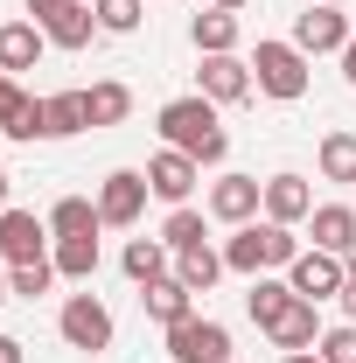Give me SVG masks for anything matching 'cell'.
<instances>
[{
	"label": "cell",
	"instance_id": "cell-35",
	"mask_svg": "<svg viewBox=\"0 0 356 363\" xmlns=\"http://www.w3.org/2000/svg\"><path fill=\"white\" fill-rule=\"evenodd\" d=\"M335 301H343V315L356 321V272H350V279H343V294H335Z\"/></svg>",
	"mask_w": 356,
	"mask_h": 363
},
{
	"label": "cell",
	"instance_id": "cell-6",
	"mask_svg": "<svg viewBox=\"0 0 356 363\" xmlns=\"http://www.w3.org/2000/svg\"><path fill=\"white\" fill-rule=\"evenodd\" d=\"M147 196H154L147 189V168H112V175L98 182V217L112 230H133L140 210H147Z\"/></svg>",
	"mask_w": 356,
	"mask_h": 363
},
{
	"label": "cell",
	"instance_id": "cell-20",
	"mask_svg": "<svg viewBox=\"0 0 356 363\" xmlns=\"http://www.w3.org/2000/svg\"><path fill=\"white\" fill-rule=\"evenodd\" d=\"M168 259H175V252H168L161 238H133V245L119 252V266H126V279H133V286H154V279H168Z\"/></svg>",
	"mask_w": 356,
	"mask_h": 363
},
{
	"label": "cell",
	"instance_id": "cell-2",
	"mask_svg": "<svg viewBox=\"0 0 356 363\" xmlns=\"http://www.w3.org/2000/svg\"><path fill=\"white\" fill-rule=\"evenodd\" d=\"M301 259V238H294V224H238L230 230V245H223V266L230 272H245V279H259V272L272 266H294Z\"/></svg>",
	"mask_w": 356,
	"mask_h": 363
},
{
	"label": "cell",
	"instance_id": "cell-25",
	"mask_svg": "<svg viewBox=\"0 0 356 363\" xmlns=\"http://www.w3.org/2000/svg\"><path fill=\"white\" fill-rule=\"evenodd\" d=\"M314 168H321V182H356V133H321Z\"/></svg>",
	"mask_w": 356,
	"mask_h": 363
},
{
	"label": "cell",
	"instance_id": "cell-17",
	"mask_svg": "<svg viewBox=\"0 0 356 363\" xmlns=\"http://www.w3.org/2000/svg\"><path fill=\"white\" fill-rule=\"evenodd\" d=\"M238 35H245V28H238V14H230V7H203V14L189 21L196 56H230V49H238Z\"/></svg>",
	"mask_w": 356,
	"mask_h": 363
},
{
	"label": "cell",
	"instance_id": "cell-19",
	"mask_svg": "<svg viewBox=\"0 0 356 363\" xmlns=\"http://www.w3.org/2000/svg\"><path fill=\"white\" fill-rule=\"evenodd\" d=\"M223 272H230V266H223L217 245H189V252H175V279L189 286V294H210Z\"/></svg>",
	"mask_w": 356,
	"mask_h": 363
},
{
	"label": "cell",
	"instance_id": "cell-37",
	"mask_svg": "<svg viewBox=\"0 0 356 363\" xmlns=\"http://www.w3.org/2000/svg\"><path fill=\"white\" fill-rule=\"evenodd\" d=\"M343 77H350V91H356V43L343 49Z\"/></svg>",
	"mask_w": 356,
	"mask_h": 363
},
{
	"label": "cell",
	"instance_id": "cell-28",
	"mask_svg": "<svg viewBox=\"0 0 356 363\" xmlns=\"http://www.w3.org/2000/svg\"><path fill=\"white\" fill-rule=\"evenodd\" d=\"M49 259H56L63 279H91V272H98V238H56Z\"/></svg>",
	"mask_w": 356,
	"mask_h": 363
},
{
	"label": "cell",
	"instance_id": "cell-11",
	"mask_svg": "<svg viewBox=\"0 0 356 363\" xmlns=\"http://www.w3.org/2000/svg\"><path fill=\"white\" fill-rule=\"evenodd\" d=\"M350 14H343V7H321V0H314L308 14H301V21H294V49H301V56H328V49H350Z\"/></svg>",
	"mask_w": 356,
	"mask_h": 363
},
{
	"label": "cell",
	"instance_id": "cell-29",
	"mask_svg": "<svg viewBox=\"0 0 356 363\" xmlns=\"http://www.w3.org/2000/svg\"><path fill=\"white\" fill-rule=\"evenodd\" d=\"M161 245H168V252L210 245V238H203V210H189V203H182V210H168V224H161Z\"/></svg>",
	"mask_w": 356,
	"mask_h": 363
},
{
	"label": "cell",
	"instance_id": "cell-41",
	"mask_svg": "<svg viewBox=\"0 0 356 363\" xmlns=\"http://www.w3.org/2000/svg\"><path fill=\"white\" fill-rule=\"evenodd\" d=\"M203 7H230V14H238V7H252V0H203Z\"/></svg>",
	"mask_w": 356,
	"mask_h": 363
},
{
	"label": "cell",
	"instance_id": "cell-21",
	"mask_svg": "<svg viewBox=\"0 0 356 363\" xmlns=\"http://www.w3.org/2000/svg\"><path fill=\"white\" fill-rule=\"evenodd\" d=\"M98 230H105V217H98V203H84V196H63L49 210V238H98Z\"/></svg>",
	"mask_w": 356,
	"mask_h": 363
},
{
	"label": "cell",
	"instance_id": "cell-33",
	"mask_svg": "<svg viewBox=\"0 0 356 363\" xmlns=\"http://www.w3.org/2000/svg\"><path fill=\"white\" fill-rule=\"evenodd\" d=\"M70 7H77V0H28V14H35L43 28H49V21H56V14H70Z\"/></svg>",
	"mask_w": 356,
	"mask_h": 363
},
{
	"label": "cell",
	"instance_id": "cell-39",
	"mask_svg": "<svg viewBox=\"0 0 356 363\" xmlns=\"http://www.w3.org/2000/svg\"><path fill=\"white\" fill-rule=\"evenodd\" d=\"M7 196H14V182H7V175H0V210H14V203H7Z\"/></svg>",
	"mask_w": 356,
	"mask_h": 363
},
{
	"label": "cell",
	"instance_id": "cell-36",
	"mask_svg": "<svg viewBox=\"0 0 356 363\" xmlns=\"http://www.w3.org/2000/svg\"><path fill=\"white\" fill-rule=\"evenodd\" d=\"M0 363H28V357H21V342H14V335H0Z\"/></svg>",
	"mask_w": 356,
	"mask_h": 363
},
{
	"label": "cell",
	"instance_id": "cell-9",
	"mask_svg": "<svg viewBox=\"0 0 356 363\" xmlns=\"http://www.w3.org/2000/svg\"><path fill=\"white\" fill-rule=\"evenodd\" d=\"M259 210H266V182L259 175H217L210 182V217H217V224H252V217H259Z\"/></svg>",
	"mask_w": 356,
	"mask_h": 363
},
{
	"label": "cell",
	"instance_id": "cell-12",
	"mask_svg": "<svg viewBox=\"0 0 356 363\" xmlns=\"http://www.w3.org/2000/svg\"><path fill=\"white\" fill-rule=\"evenodd\" d=\"M196 77H203V98H210V105H238V98H252V63H245L238 49H230V56H203Z\"/></svg>",
	"mask_w": 356,
	"mask_h": 363
},
{
	"label": "cell",
	"instance_id": "cell-18",
	"mask_svg": "<svg viewBox=\"0 0 356 363\" xmlns=\"http://www.w3.org/2000/svg\"><path fill=\"white\" fill-rule=\"evenodd\" d=\"M308 238H314V252H350L356 245V210L350 203H314Z\"/></svg>",
	"mask_w": 356,
	"mask_h": 363
},
{
	"label": "cell",
	"instance_id": "cell-38",
	"mask_svg": "<svg viewBox=\"0 0 356 363\" xmlns=\"http://www.w3.org/2000/svg\"><path fill=\"white\" fill-rule=\"evenodd\" d=\"M279 363H321V357H314V350H287Z\"/></svg>",
	"mask_w": 356,
	"mask_h": 363
},
{
	"label": "cell",
	"instance_id": "cell-30",
	"mask_svg": "<svg viewBox=\"0 0 356 363\" xmlns=\"http://www.w3.org/2000/svg\"><path fill=\"white\" fill-rule=\"evenodd\" d=\"M91 14H98L105 35H133L140 14H147V0H91Z\"/></svg>",
	"mask_w": 356,
	"mask_h": 363
},
{
	"label": "cell",
	"instance_id": "cell-14",
	"mask_svg": "<svg viewBox=\"0 0 356 363\" xmlns=\"http://www.w3.org/2000/svg\"><path fill=\"white\" fill-rule=\"evenodd\" d=\"M266 217H272V224H308V217H314L308 175H266Z\"/></svg>",
	"mask_w": 356,
	"mask_h": 363
},
{
	"label": "cell",
	"instance_id": "cell-32",
	"mask_svg": "<svg viewBox=\"0 0 356 363\" xmlns=\"http://www.w3.org/2000/svg\"><path fill=\"white\" fill-rule=\"evenodd\" d=\"M314 357H321V363H356V321H343V328H321Z\"/></svg>",
	"mask_w": 356,
	"mask_h": 363
},
{
	"label": "cell",
	"instance_id": "cell-8",
	"mask_svg": "<svg viewBox=\"0 0 356 363\" xmlns=\"http://www.w3.org/2000/svg\"><path fill=\"white\" fill-rule=\"evenodd\" d=\"M35 259H49V217L0 210V266H35Z\"/></svg>",
	"mask_w": 356,
	"mask_h": 363
},
{
	"label": "cell",
	"instance_id": "cell-24",
	"mask_svg": "<svg viewBox=\"0 0 356 363\" xmlns=\"http://www.w3.org/2000/svg\"><path fill=\"white\" fill-rule=\"evenodd\" d=\"M0 140H49V98H28L21 91V105L0 119Z\"/></svg>",
	"mask_w": 356,
	"mask_h": 363
},
{
	"label": "cell",
	"instance_id": "cell-43",
	"mask_svg": "<svg viewBox=\"0 0 356 363\" xmlns=\"http://www.w3.org/2000/svg\"><path fill=\"white\" fill-rule=\"evenodd\" d=\"M321 7H343V0H321Z\"/></svg>",
	"mask_w": 356,
	"mask_h": 363
},
{
	"label": "cell",
	"instance_id": "cell-44",
	"mask_svg": "<svg viewBox=\"0 0 356 363\" xmlns=\"http://www.w3.org/2000/svg\"><path fill=\"white\" fill-rule=\"evenodd\" d=\"M350 43H356V28H350Z\"/></svg>",
	"mask_w": 356,
	"mask_h": 363
},
{
	"label": "cell",
	"instance_id": "cell-3",
	"mask_svg": "<svg viewBox=\"0 0 356 363\" xmlns=\"http://www.w3.org/2000/svg\"><path fill=\"white\" fill-rule=\"evenodd\" d=\"M252 84L266 91V98H287V105H294V98L308 91V56L294 43H259L252 49Z\"/></svg>",
	"mask_w": 356,
	"mask_h": 363
},
{
	"label": "cell",
	"instance_id": "cell-23",
	"mask_svg": "<svg viewBox=\"0 0 356 363\" xmlns=\"http://www.w3.org/2000/svg\"><path fill=\"white\" fill-rule=\"evenodd\" d=\"M43 35H49V49H91V35H98V14L77 0L70 14H56V21H49Z\"/></svg>",
	"mask_w": 356,
	"mask_h": 363
},
{
	"label": "cell",
	"instance_id": "cell-34",
	"mask_svg": "<svg viewBox=\"0 0 356 363\" xmlns=\"http://www.w3.org/2000/svg\"><path fill=\"white\" fill-rule=\"evenodd\" d=\"M14 105H21V84H14V77H7V70H0V119H7V112H14Z\"/></svg>",
	"mask_w": 356,
	"mask_h": 363
},
{
	"label": "cell",
	"instance_id": "cell-22",
	"mask_svg": "<svg viewBox=\"0 0 356 363\" xmlns=\"http://www.w3.org/2000/svg\"><path fill=\"white\" fill-rule=\"evenodd\" d=\"M70 133H91V98L84 91H56L49 98V140H70Z\"/></svg>",
	"mask_w": 356,
	"mask_h": 363
},
{
	"label": "cell",
	"instance_id": "cell-13",
	"mask_svg": "<svg viewBox=\"0 0 356 363\" xmlns=\"http://www.w3.org/2000/svg\"><path fill=\"white\" fill-rule=\"evenodd\" d=\"M43 49H49L43 21H0V70H7V77L35 70V63H43Z\"/></svg>",
	"mask_w": 356,
	"mask_h": 363
},
{
	"label": "cell",
	"instance_id": "cell-15",
	"mask_svg": "<svg viewBox=\"0 0 356 363\" xmlns=\"http://www.w3.org/2000/svg\"><path fill=\"white\" fill-rule=\"evenodd\" d=\"M266 335H272V350H279V357H287V350H314V342H321V321H314V301H301V294H294V301L279 308V321H272Z\"/></svg>",
	"mask_w": 356,
	"mask_h": 363
},
{
	"label": "cell",
	"instance_id": "cell-4",
	"mask_svg": "<svg viewBox=\"0 0 356 363\" xmlns=\"http://www.w3.org/2000/svg\"><path fill=\"white\" fill-rule=\"evenodd\" d=\"M161 335H168V357L175 363H230V328L210 321V315H189L175 328H161Z\"/></svg>",
	"mask_w": 356,
	"mask_h": 363
},
{
	"label": "cell",
	"instance_id": "cell-1",
	"mask_svg": "<svg viewBox=\"0 0 356 363\" xmlns=\"http://www.w3.org/2000/svg\"><path fill=\"white\" fill-rule=\"evenodd\" d=\"M154 126H161V147H182V154H189V161H203V168H217L223 154H230V133L217 126V105H210L203 91L168 98Z\"/></svg>",
	"mask_w": 356,
	"mask_h": 363
},
{
	"label": "cell",
	"instance_id": "cell-31",
	"mask_svg": "<svg viewBox=\"0 0 356 363\" xmlns=\"http://www.w3.org/2000/svg\"><path fill=\"white\" fill-rule=\"evenodd\" d=\"M63 272H56V259H35V266H7V286L21 294V301H35V294H49Z\"/></svg>",
	"mask_w": 356,
	"mask_h": 363
},
{
	"label": "cell",
	"instance_id": "cell-5",
	"mask_svg": "<svg viewBox=\"0 0 356 363\" xmlns=\"http://www.w3.org/2000/svg\"><path fill=\"white\" fill-rule=\"evenodd\" d=\"M56 335H63L70 350H112V308H105L98 294H70L63 315H56Z\"/></svg>",
	"mask_w": 356,
	"mask_h": 363
},
{
	"label": "cell",
	"instance_id": "cell-10",
	"mask_svg": "<svg viewBox=\"0 0 356 363\" xmlns=\"http://www.w3.org/2000/svg\"><path fill=\"white\" fill-rule=\"evenodd\" d=\"M196 182H203V161H189L182 147H161V154L147 161V189H154L168 210H182V203L196 196Z\"/></svg>",
	"mask_w": 356,
	"mask_h": 363
},
{
	"label": "cell",
	"instance_id": "cell-26",
	"mask_svg": "<svg viewBox=\"0 0 356 363\" xmlns=\"http://www.w3.org/2000/svg\"><path fill=\"white\" fill-rule=\"evenodd\" d=\"M287 301H294V286H287V279H266V272H259V279H252V294H245V315L259 321V328H272Z\"/></svg>",
	"mask_w": 356,
	"mask_h": 363
},
{
	"label": "cell",
	"instance_id": "cell-16",
	"mask_svg": "<svg viewBox=\"0 0 356 363\" xmlns=\"http://www.w3.org/2000/svg\"><path fill=\"white\" fill-rule=\"evenodd\" d=\"M140 308H147V321H161V328H175V321L196 315V294L182 286L175 272L168 279H154V286H140Z\"/></svg>",
	"mask_w": 356,
	"mask_h": 363
},
{
	"label": "cell",
	"instance_id": "cell-27",
	"mask_svg": "<svg viewBox=\"0 0 356 363\" xmlns=\"http://www.w3.org/2000/svg\"><path fill=\"white\" fill-rule=\"evenodd\" d=\"M84 98H91V126H119V119L133 112V91L119 84V77H105V84H91Z\"/></svg>",
	"mask_w": 356,
	"mask_h": 363
},
{
	"label": "cell",
	"instance_id": "cell-40",
	"mask_svg": "<svg viewBox=\"0 0 356 363\" xmlns=\"http://www.w3.org/2000/svg\"><path fill=\"white\" fill-rule=\"evenodd\" d=\"M7 301H14V286H7V266H0V308H7Z\"/></svg>",
	"mask_w": 356,
	"mask_h": 363
},
{
	"label": "cell",
	"instance_id": "cell-7",
	"mask_svg": "<svg viewBox=\"0 0 356 363\" xmlns=\"http://www.w3.org/2000/svg\"><path fill=\"white\" fill-rule=\"evenodd\" d=\"M343 279H350L343 252H314V245L287 266V286H294L301 301H314V308H321V301H335V294H343Z\"/></svg>",
	"mask_w": 356,
	"mask_h": 363
},
{
	"label": "cell",
	"instance_id": "cell-42",
	"mask_svg": "<svg viewBox=\"0 0 356 363\" xmlns=\"http://www.w3.org/2000/svg\"><path fill=\"white\" fill-rule=\"evenodd\" d=\"M343 266H350V272H356V245H350V252H343Z\"/></svg>",
	"mask_w": 356,
	"mask_h": 363
}]
</instances>
